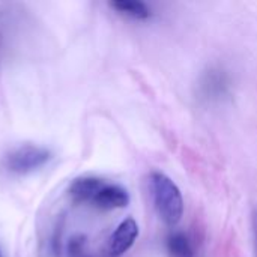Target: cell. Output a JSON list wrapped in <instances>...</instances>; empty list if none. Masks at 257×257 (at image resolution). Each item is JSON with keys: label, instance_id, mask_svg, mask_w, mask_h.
<instances>
[{"label": "cell", "instance_id": "8992f818", "mask_svg": "<svg viewBox=\"0 0 257 257\" xmlns=\"http://www.w3.org/2000/svg\"><path fill=\"white\" fill-rule=\"evenodd\" d=\"M229 80L227 75L220 69H209L202 80V90L205 96L212 99H220L227 93Z\"/></svg>", "mask_w": 257, "mask_h": 257}, {"label": "cell", "instance_id": "7a4b0ae2", "mask_svg": "<svg viewBox=\"0 0 257 257\" xmlns=\"http://www.w3.org/2000/svg\"><path fill=\"white\" fill-rule=\"evenodd\" d=\"M51 160V152L42 146L23 145L5 157V167L14 175H29L44 167Z\"/></svg>", "mask_w": 257, "mask_h": 257}, {"label": "cell", "instance_id": "ba28073f", "mask_svg": "<svg viewBox=\"0 0 257 257\" xmlns=\"http://www.w3.org/2000/svg\"><path fill=\"white\" fill-rule=\"evenodd\" d=\"M167 250L172 257H194L193 245L182 232H175L167 238Z\"/></svg>", "mask_w": 257, "mask_h": 257}, {"label": "cell", "instance_id": "8fae6325", "mask_svg": "<svg viewBox=\"0 0 257 257\" xmlns=\"http://www.w3.org/2000/svg\"><path fill=\"white\" fill-rule=\"evenodd\" d=\"M0 257H2V254H0Z\"/></svg>", "mask_w": 257, "mask_h": 257}, {"label": "cell", "instance_id": "3957f363", "mask_svg": "<svg viewBox=\"0 0 257 257\" xmlns=\"http://www.w3.org/2000/svg\"><path fill=\"white\" fill-rule=\"evenodd\" d=\"M139 236V224L134 218H125L113 232L108 241V256L120 257L123 256L136 242Z\"/></svg>", "mask_w": 257, "mask_h": 257}, {"label": "cell", "instance_id": "5b68a950", "mask_svg": "<svg viewBox=\"0 0 257 257\" xmlns=\"http://www.w3.org/2000/svg\"><path fill=\"white\" fill-rule=\"evenodd\" d=\"M105 184L104 179L95 178V176H83L74 179V182L69 185L68 194L72 202L75 203H92L98 191Z\"/></svg>", "mask_w": 257, "mask_h": 257}, {"label": "cell", "instance_id": "277c9868", "mask_svg": "<svg viewBox=\"0 0 257 257\" xmlns=\"http://www.w3.org/2000/svg\"><path fill=\"white\" fill-rule=\"evenodd\" d=\"M128 203H130L128 191L117 184H108V182L102 185V188L98 191V194L92 200L93 206L104 209V211L122 209V208H126Z\"/></svg>", "mask_w": 257, "mask_h": 257}, {"label": "cell", "instance_id": "30bf717a", "mask_svg": "<svg viewBox=\"0 0 257 257\" xmlns=\"http://www.w3.org/2000/svg\"><path fill=\"white\" fill-rule=\"evenodd\" d=\"M253 235H254V250L257 257V211H254L253 214Z\"/></svg>", "mask_w": 257, "mask_h": 257}, {"label": "cell", "instance_id": "6da1fadb", "mask_svg": "<svg viewBox=\"0 0 257 257\" xmlns=\"http://www.w3.org/2000/svg\"><path fill=\"white\" fill-rule=\"evenodd\" d=\"M149 190L160 218L167 226H176L184 215V199L178 185L164 173L149 175Z\"/></svg>", "mask_w": 257, "mask_h": 257}, {"label": "cell", "instance_id": "9c48e42d", "mask_svg": "<svg viewBox=\"0 0 257 257\" xmlns=\"http://www.w3.org/2000/svg\"><path fill=\"white\" fill-rule=\"evenodd\" d=\"M68 253H69V257H92L89 254V250H87L86 238L81 236V235L80 236H74L69 241Z\"/></svg>", "mask_w": 257, "mask_h": 257}, {"label": "cell", "instance_id": "52a82bcc", "mask_svg": "<svg viewBox=\"0 0 257 257\" xmlns=\"http://www.w3.org/2000/svg\"><path fill=\"white\" fill-rule=\"evenodd\" d=\"M110 6L116 12L126 15L130 18H134V20H148L152 17L151 8L146 3L139 2V0H116V2H111Z\"/></svg>", "mask_w": 257, "mask_h": 257}]
</instances>
